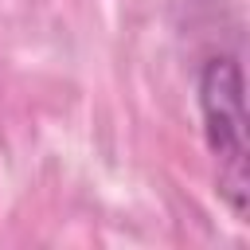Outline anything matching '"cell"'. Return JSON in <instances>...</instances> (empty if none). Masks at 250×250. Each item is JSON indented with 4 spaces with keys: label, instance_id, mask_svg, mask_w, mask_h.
Returning <instances> with one entry per match:
<instances>
[{
    "label": "cell",
    "instance_id": "1",
    "mask_svg": "<svg viewBox=\"0 0 250 250\" xmlns=\"http://www.w3.org/2000/svg\"><path fill=\"white\" fill-rule=\"evenodd\" d=\"M195 105L203 141L215 160L223 207L246 223L250 211V141H246V78L238 55H211L195 74Z\"/></svg>",
    "mask_w": 250,
    "mask_h": 250
}]
</instances>
